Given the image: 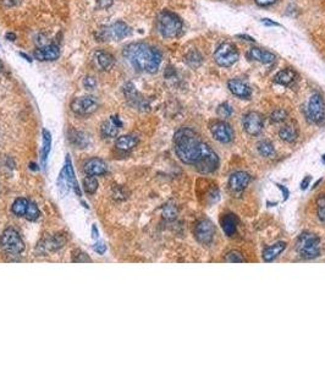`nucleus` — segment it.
Returning <instances> with one entry per match:
<instances>
[{
	"label": "nucleus",
	"instance_id": "obj_1",
	"mask_svg": "<svg viewBox=\"0 0 325 367\" xmlns=\"http://www.w3.org/2000/svg\"><path fill=\"white\" fill-rule=\"evenodd\" d=\"M174 146L180 161L190 166H197L214 152L191 128H181L175 133Z\"/></svg>",
	"mask_w": 325,
	"mask_h": 367
},
{
	"label": "nucleus",
	"instance_id": "obj_2",
	"mask_svg": "<svg viewBox=\"0 0 325 367\" xmlns=\"http://www.w3.org/2000/svg\"><path fill=\"white\" fill-rule=\"evenodd\" d=\"M124 57L138 71L156 73L162 63V53L146 43H131L124 48Z\"/></svg>",
	"mask_w": 325,
	"mask_h": 367
},
{
	"label": "nucleus",
	"instance_id": "obj_3",
	"mask_svg": "<svg viewBox=\"0 0 325 367\" xmlns=\"http://www.w3.org/2000/svg\"><path fill=\"white\" fill-rule=\"evenodd\" d=\"M158 29L164 38H176L182 31V20L174 12L165 10L159 15Z\"/></svg>",
	"mask_w": 325,
	"mask_h": 367
},
{
	"label": "nucleus",
	"instance_id": "obj_4",
	"mask_svg": "<svg viewBox=\"0 0 325 367\" xmlns=\"http://www.w3.org/2000/svg\"><path fill=\"white\" fill-rule=\"evenodd\" d=\"M297 251L304 258H316L321 255V240L317 235L304 233L297 240Z\"/></svg>",
	"mask_w": 325,
	"mask_h": 367
},
{
	"label": "nucleus",
	"instance_id": "obj_5",
	"mask_svg": "<svg viewBox=\"0 0 325 367\" xmlns=\"http://www.w3.org/2000/svg\"><path fill=\"white\" fill-rule=\"evenodd\" d=\"M0 246L5 254L20 255L25 250V242L16 230L7 228L0 236Z\"/></svg>",
	"mask_w": 325,
	"mask_h": 367
},
{
	"label": "nucleus",
	"instance_id": "obj_6",
	"mask_svg": "<svg viewBox=\"0 0 325 367\" xmlns=\"http://www.w3.org/2000/svg\"><path fill=\"white\" fill-rule=\"evenodd\" d=\"M238 50L231 42H224L217 48L214 53V62L222 67H230L238 60Z\"/></svg>",
	"mask_w": 325,
	"mask_h": 367
},
{
	"label": "nucleus",
	"instance_id": "obj_7",
	"mask_svg": "<svg viewBox=\"0 0 325 367\" xmlns=\"http://www.w3.org/2000/svg\"><path fill=\"white\" fill-rule=\"evenodd\" d=\"M71 110L81 116L91 115L98 109V100L93 96H83L71 102Z\"/></svg>",
	"mask_w": 325,
	"mask_h": 367
},
{
	"label": "nucleus",
	"instance_id": "obj_8",
	"mask_svg": "<svg viewBox=\"0 0 325 367\" xmlns=\"http://www.w3.org/2000/svg\"><path fill=\"white\" fill-rule=\"evenodd\" d=\"M307 118L311 123L322 124L325 119V104L321 95L316 93L311 97L307 108Z\"/></svg>",
	"mask_w": 325,
	"mask_h": 367
},
{
	"label": "nucleus",
	"instance_id": "obj_9",
	"mask_svg": "<svg viewBox=\"0 0 325 367\" xmlns=\"http://www.w3.org/2000/svg\"><path fill=\"white\" fill-rule=\"evenodd\" d=\"M243 130L250 136H258L263 131L264 116L258 111H250L243 116Z\"/></svg>",
	"mask_w": 325,
	"mask_h": 367
},
{
	"label": "nucleus",
	"instance_id": "obj_10",
	"mask_svg": "<svg viewBox=\"0 0 325 367\" xmlns=\"http://www.w3.org/2000/svg\"><path fill=\"white\" fill-rule=\"evenodd\" d=\"M195 236L202 245H210L215 236V227L210 220L202 219L195 224Z\"/></svg>",
	"mask_w": 325,
	"mask_h": 367
},
{
	"label": "nucleus",
	"instance_id": "obj_11",
	"mask_svg": "<svg viewBox=\"0 0 325 367\" xmlns=\"http://www.w3.org/2000/svg\"><path fill=\"white\" fill-rule=\"evenodd\" d=\"M209 129L213 137L222 143H230L235 137L233 129L228 125L227 121H213L209 125Z\"/></svg>",
	"mask_w": 325,
	"mask_h": 367
},
{
	"label": "nucleus",
	"instance_id": "obj_12",
	"mask_svg": "<svg viewBox=\"0 0 325 367\" xmlns=\"http://www.w3.org/2000/svg\"><path fill=\"white\" fill-rule=\"evenodd\" d=\"M66 244V236L64 234H55L53 236L45 237L38 244L37 250L40 254L45 255L48 252H54L64 247Z\"/></svg>",
	"mask_w": 325,
	"mask_h": 367
},
{
	"label": "nucleus",
	"instance_id": "obj_13",
	"mask_svg": "<svg viewBox=\"0 0 325 367\" xmlns=\"http://www.w3.org/2000/svg\"><path fill=\"white\" fill-rule=\"evenodd\" d=\"M131 30L125 22L118 21L115 24H113L111 26L106 27L105 30L101 31V37L103 39H115V40H121L123 38L128 37L130 34Z\"/></svg>",
	"mask_w": 325,
	"mask_h": 367
},
{
	"label": "nucleus",
	"instance_id": "obj_14",
	"mask_svg": "<svg viewBox=\"0 0 325 367\" xmlns=\"http://www.w3.org/2000/svg\"><path fill=\"white\" fill-rule=\"evenodd\" d=\"M252 178L246 171H236V173L231 174L230 179H228V187L231 191L233 192H241L248 186L251 183Z\"/></svg>",
	"mask_w": 325,
	"mask_h": 367
},
{
	"label": "nucleus",
	"instance_id": "obj_15",
	"mask_svg": "<svg viewBox=\"0 0 325 367\" xmlns=\"http://www.w3.org/2000/svg\"><path fill=\"white\" fill-rule=\"evenodd\" d=\"M60 54V49L57 44L54 43H50V44L44 45V47H40L38 49L34 50L33 55H34V59L40 60V62H53V60L58 59Z\"/></svg>",
	"mask_w": 325,
	"mask_h": 367
},
{
	"label": "nucleus",
	"instance_id": "obj_16",
	"mask_svg": "<svg viewBox=\"0 0 325 367\" xmlns=\"http://www.w3.org/2000/svg\"><path fill=\"white\" fill-rule=\"evenodd\" d=\"M228 87L233 96L241 98V100H250L252 96V90L250 88V86H247L243 81L238 80V78L228 80Z\"/></svg>",
	"mask_w": 325,
	"mask_h": 367
},
{
	"label": "nucleus",
	"instance_id": "obj_17",
	"mask_svg": "<svg viewBox=\"0 0 325 367\" xmlns=\"http://www.w3.org/2000/svg\"><path fill=\"white\" fill-rule=\"evenodd\" d=\"M121 126H123V123H121L120 118H119L118 115L111 116L109 120L104 121V123L101 124V126H100L101 136L106 138L116 137Z\"/></svg>",
	"mask_w": 325,
	"mask_h": 367
},
{
	"label": "nucleus",
	"instance_id": "obj_18",
	"mask_svg": "<svg viewBox=\"0 0 325 367\" xmlns=\"http://www.w3.org/2000/svg\"><path fill=\"white\" fill-rule=\"evenodd\" d=\"M246 57L250 60H255V62L261 63V64H273L276 60V55L274 53L268 52V50H264L261 48H251L248 50V53L246 54Z\"/></svg>",
	"mask_w": 325,
	"mask_h": 367
},
{
	"label": "nucleus",
	"instance_id": "obj_19",
	"mask_svg": "<svg viewBox=\"0 0 325 367\" xmlns=\"http://www.w3.org/2000/svg\"><path fill=\"white\" fill-rule=\"evenodd\" d=\"M85 171L91 176H100L106 174V171H108V166H106V163L103 159L95 157V158H91L86 162Z\"/></svg>",
	"mask_w": 325,
	"mask_h": 367
},
{
	"label": "nucleus",
	"instance_id": "obj_20",
	"mask_svg": "<svg viewBox=\"0 0 325 367\" xmlns=\"http://www.w3.org/2000/svg\"><path fill=\"white\" fill-rule=\"evenodd\" d=\"M95 57L99 67L101 70H104V71H109L115 65V58H114V55L110 54L109 52H105V50H97Z\"/></svg>",
	"mask_w": 325,
	"mask_h": 367
},
{
	"label": "nucleus",
	"instance_id": "obj_21",
	"mask_svg": "<svg viewBox=\"0 0 325 367\" xmlns=\"http://www.w3.org/2000/svg\"><path fill=\"white\" fill-rule=\"evenodd\" d=\"M220 225L228 236H233L237 232V218L232 213L224 214L220 219Z\"/></svg>",
	"mask_w": 325,
	"mask_h": 367
},
{
	"label": "nucleus",
	"instance_id": "obj_22",
	"mask_svg": "<svg viewBox=\"0 0 325 367\" xmlns=\"http://www.w3.org/2000/svg\"><path fill=\"white\" fill-rule=\"evenodd\" d=\"M297 78V73L294 70L291 69V67H288V69H284L281 71H279L274 77V82L278 83V85L281 86H291L292 83L296 81Z\"/></svg>",
	"mask_w": 325,
	"mask_h": 367
},
{
	"label": "nucleus",
	"instance_id": "obj_23",
	"mask_svg": "<svg viewBox=\"0 0 325 367\" xmlns=\"http://www.w3.org/2000/svg\"><path fill=\"white\" fill-rule=\"evenodd\" d=\"M286 249V242L284 241H279L275 242V244L270 245V246L266 247L265 250L263 251V260L265 262H271V261L275 260L284 250Z\"/></svg>",
	"mask_w": 325,
	"mask_h": 367
},
{
	"label": "nucleus",
	"instance_id": "obj_24",
	"mask_svg": "<svg viewBox=\"0 0 325 367\" xmlns=\"http://www.w3.org/2000/svg\"><path fill=\"white\" fill-rule=\"evenodd\" d=\"M137 143H138V138H137L136 136L124 135V136H120V137L116 140L115 147L119 149V151L130 152L137 146Z\"/></svg>",
	"mask_w": 325,
	"mask_h": 367
},
{
	"label": "nucleus",
	"instance_id": "obj_25",
	"mask_svg": "<svg viewBox=\"0 0 325 367\" xmlns=\"http://www.w3.org/2000/svg\"><path fill=\"white\" fill-rule=\"evenodd\" d=\"M279 136L283 141L288 143H292L297 140V136H298V130H297L296 125L294 124H288V125L283 126L279 131Z\"/></svg>",
	"mask_w": 325,
	"mask_h": 367
},
{
	"label": "nucleus",
	"instance_id": "obj_26",
	"mask_svg": "<svg viewBox=\"0 0 325 367\" xmlns=\"http://www.w3.org/2000/svg\"><path fill=\"white\" fill-rule=\"evenodd\" d=\"M64 173H65V176L66 179H67V181L70 183L71 186L75 189L76 194L78 195V196H81V190H80V186H78L77 181H76V178H75V171H73V168H72V164H71V159L70 157H66V164H65V168H64Z\"/></svg>",
	"mask_w": 325,
	"mask_h": 367
},
{
	"label": "nucleus",
	"instance_id": "obj_27",
	"mask_svg": "<svg viewBox=\"0 0 325 367\" xmlns=\"http://www.w3.org/2000/svg\"><path fill=\"white\" fill-rule=\"evenodd\" d=\"M29 200L24 199V197H20V199L15 200L14 203H12L11 206L12 213L17 217H25L27 206H29Z\"/></svg>",
	"mask_w": 325,
	"mask_h": 367
},
{
	"label": "nucleus",
	"instance_id": "obj_28",
	"mask_svg": "<svg viewBox=\"0 0 325 367\" xmlns=\"http://www.w3.org/2000/svg\"><path fill=\"white\" fill-rule=\"evenodd\" d=\"M50 146H52V135L48 130H43V148H42V166L45 167L47 163L48 154L50 152Z\"/></svg>",
	"mask_w": 325,
	"mask_h": 367
},
{
	"label": "nucleus",
	"instance_id": "obj_29",
	"mask_svg": "<svg viewBox=\"0 0 325 367\" xmlns=\"http://www.w3.org/2000/svg\"><path fill=\"white\" fill-rule=\"evenodd\" d=\"M70 141L73 143L75 146H78L80 148H85V147L88 146L90 143V138L86 133H80V131H75L70 135Z\"/></svg>",
	"mask_w": 325,
	"mask_h": 367
},
{
	"label": "nucleus",
	"instance_id": "obj_30",
	"mask_svg": "<svg viewBox=\"0 0 325 367\" xmlns=\"http://www.w3.org/2000/svg\"><path fill=\"white\" fill-rule=\"evenodd\" d=\"M185 60H186L187 65H190L191 67H198L202 64L203 58L198 50H191V52L185 57Z\"/></svg>",
	"mask_w": 325,
	"mask_h": 367
},
{
	"label": "nucleus",
	"instance_id": "obj_31",
	"mask_svg": "<svg viewBox=\"0 0 325 367\" xmlns=\"http://www.w3.org/2000/svg\"><path fill=\"white\" fill-rule=\"evenodd\" d=\"M39 217H40V211H39V208H38V206L34 203V202L30 201L29 206H27V209H26V213H25V218H26L27 220H30V222H34V220H37Z\"/></svg>",
	"mask_w": 325,
	"mask_h": 367
},
{
	"label": "nucleus",
	"instance_id": "obj_32",
	"mask_svg": "<svg viewBox=\"0 0 325 367\" xmlns=\"http://www.w3.org/2000/svg\"><path fill=\"white\" fill-rule=\"evenodd\" d=\"M258 152L263 157H271L275 154V148H274L273 143L269 141H260L258 143Z\"/></svg>",
	"mask_w": 325,
	"mask_h": 367
},
{
	"label": "nucleus",
	"instance_id": "obj_33",
	"mask_svg": "<svg viewBox=\"0 0 325 367\" xmlns=\"http://www.w3.org/2000/svg\"><path fill=\"white\" fill-rule=\"evenodd\" d=\"M83 189L87 194L93 195L98 190V180L96 179V176H87V178L83 180Z\"/></svg>",
	"mask_w": 325,
	"mask_h": 367
},
{
	"label": "nucleus",
	"instance_id": "obj_34",
	"mask_svg": "<svg viewBox=\"0 0 325 367\" xmlns=\"http://www.w3.org/2000/svg\"><path fill=\"white\" fill-rule=\"evenodd\" d=\"M225 262H230V263H243L246 262V258L243 257V255L241 252L236 251V250H232V251L228 252L224 257Z\"/></svg>",
	"mask_w": 325,
	"mask_h": 367
},
{
	"label": "nucleus",
	"instance_id": "obj_35",
	"mask_svg": "<svg viewBox=\"0 0 325 367\" xmlns=\"http://www.w3.org/2000/svg\"><path fill=\"white\" fill-rule=\"evenodd\" d=\"M162 217L166 220H174L177 217V207L175 204L169 203L162 208Z\"/></svg>",
	"mask_w": 325,
	"mask_h": 367
},
{
	"label": "nucleus",
	"instance_id": "obj_36",
	"mask_svg": "<svg viewBox=\"0 0 325 367\" xmlns=\"http://www.w3.org/2000/svg\"><path fill=\"white\" fill-rule=\"evenodd\" d=\"M124 93H125V97L128 98L129 100H133V102H138V93H137L136 87L133 86V83L129 82L125 85V88H124Z\"/></svg>",
	"mask_w": 325,
	"mask_h": 367
},
{
	"label": "nucleus",
	"instance_id": "obj_37",
	"mask_svg": "<svg viewBox=\"0 0 325 367\" xmlns=\"http://www.w3.org/2000/svg\"><path fill=\"white\" fill-rule=\"evenodd\" d=\"M288 119V111L285 109H276L271 113L270 121L273 124H280Z\"/></svg>",
	"mask_w": 325,
	"mask_h": 367
},
{
	"label": "nucleus",
	"instance_id": "obj_38",
	"mask_svg": "<svg viewBox=\"0 0 325 367\" xmlns=\"http://www.w3.org/2000/svg\"><path fill=\"white\" fill-rule=\"evenodd\" d=\"M217 114L219 118L228 119L232 115V108H231V105L228 104V103H222V104L218 107Z\"/></svg>",
	"mask_w": 325,
	"mask_h": 367
},
{
	"label": "nucleus",
	"instance_id": "obj_39",
	"mask_svg": "<svg viewBox=\"0 0 325 367\" xmlns=\"http://www.w3.org/2000/svg\"><path fill=\"white\" fill-rule=\"evenodd\" d=\"M318 208H317V213H318V218L321 219L322 223L325 224V194L321 195V197L317 201Z\"/></svg>",
	"mask_w": 325,
	"mask_h": 367
},
{
	"label": "nucleus",
	"instance_id": "obj_40",
	"mask_svg": "<svg viewBox=\"0 0 325 367\" xmlns=\"http://www.w3.org/2000/svg\"><path fill=\"white\" fill-rule=\"evenodd\" d=\"M72 262H77V263H82V262H92L91 257L88 255H86L85 252L80 251H73L72 252Z\"/></svg>",
	"mask_w": 325,
	"mask_h": 367
},
{
	"label": "nucleus",
	"instance_id": "obj_41",
	"mask_svg": "<svg viewBox=\"0 0 325 367\" xmlns=\"http://www.w3.org/2000/svg\"><path fill=\"white\" fill-rule=\"evenodd\" d=\"M83 86H85L86 90L92 91L97 87V81L93 76H86L85 80H83Z\"/></svg>",
	"mask_w": 325,
	"mask_h": 367
},
{
	"label": "nucleus",
	"instance_id": "obj_42",
	"mask_svg": "<svg viewBox=\"0 0 325 367\" xmlns=\"http://www.w3.org/2000/svg\"><path fill=\"white\" fill-rule=\"evenodd\" d=\"M114 0H97L98 9H108L113 5Z\"/></svg>",
	"mask_w": 325,
	"mask_h": 367
},
{
	"label": "nucleus",
	"instance_id": "obj_43",
	"mask_svg": "<svg viewBox=\"0 0 325 367\" xmlns=\"http://www.w3.org/2000/svg\"><path fill=\"white\" fill-rule=\"evenodd\" d=\"M93 249H95V251L97 252V254L104 255V254H105V251H106V245L104 244V242L99 241V242H97V244L95 245V246H93Z\"/></svg>",
	"mask_w": 325,
	"mask_h": 367
},
{
	"label": "nucleus",
	"instance_id": "obj_44",
	"mask_svg": "<svg viewBox=\"0 0 325 367\" xmlns=\"http://www.w3.org/2000/svg\"><path fill=\"white\" fill-rule=\"evenodd\" d=\"M255 1H256V4L258 5V6L265 7V6H270V5L275 4L278 0H255Z\"/></svg>",
	"mask_w": 325,
	"mask_h": 367
},
{
	"label": "nucleus",
	"instance_id": "obj_45",
	"mask_svg": "<svg viewBox=\"0 0 325 367\" xmlns=\"http://www.w3.org/2000/svg\"><path fill=\"white\" fill-rule=\"evenodd\" d=\"M276 186H278V187H279V189H280V190H281V191H283V195H284V200H285V201H286V200H288V199H289V195H290V194H289V190H288V189H285V187H284V186H283V185H280V184H278V185H276Z\"/></svg>",
	"mask_w": 325,
	"mask_h": 367
},
{
	"label": "nucleus",
	"instance_id": "obj_46",
	"mask_svg": "<svg viewBox=\"0 0 325 367\" xmlns=\"http://www.w3.org/2000/svg\"><path fill=\"white\" fill-rule=\"evenodd\" d=\"M261 22H263L264 25H266V26H280L278 22H274V21H271V20H269V19H263V20H261Z\"/></svg>",
	"mask_w": 325,
	"mask_h": 367
},
{
	"label": "nucleus",
	"instance_id": "obj_47",
	"mask_svg": "<svg viewBox=\"0 0 325 367\" xmlns=\"http://www.w3.org/2000/svg\"><path fill=\"white\" fill-rule=\"evenodd\" d=\"M309 181H311V176H307V179H304V180L302 181V184H301V189H302V190H306L307 187H308Z\"/></svg>",
	"mask_w": 325,
	"mask_h": 367
},
{
	"label": "nucleus",
	"instance_id": "obj_48",
	"mask_svg": "<svg viewBox=\"0 0 325 367\" xmlns=\"http://www.w3.org/2000/svg\"><path fill=\"white\" fill-rule=\"evenodd\" d=\"M1 2L5 6H11V5L17 4V1H15V0H1Z\"/></svg>",
	"mask_w": 325,
	"mask_h": 367
},
{
	"label": "nucleus",
	"instance_id": "obj_49",
	"mask_svg": "<svg viewBox=\"0 0 325 367\" xmlns=\"http://www.w3.org/2000/svg\"><path fill=\"white\" fill-rule=\"evenodd\" d=\"M92 237H93V239H97V237H98V229H97V227H96V225H93V227H92Z\"/></svg>",
	"mask_w": 325,
	"mask_h": 367
},
{
	"label": "nucleus",
	"instance_id": "obj_50",
	"mask_svg": "<svg viewBox=\"0 0 325 367\" xmlns=\"http://www.w3.org/2000/svg\"><path fill=\"white\" fill-rule=\"evenodd\" d=\"M238 37L243 38V39H245V40H250V42H255V39H253V38L250 37V36H245V34H240V36H238Z\"/></svg>",
	"mask_w": 325,
	"mask_h": 367
},
{
	"label": "nucleus",
	"instance_id": "obj_51",
	"mask_svg": "<svg viewBox=\"0 0 325 367\" xmlns=\"http://www.w3.org/2000/svg\"><path fill=\"white\" fill-rule=\"evenodd\" d=\"M6 38H7V39H10V40H12V42H14V40L16 39V36H15L14 33H7Z\"/></svg>",
	"mask_w": 325,
	"mask_h": 367
},
{
	"label": "nucleus",
	"instance_id": "obj_52",
	"mask_svg": "<svg viewBox=\"0 0 325 367\" xmlns=\"http://www.w3.org/2000/svg\"><path fill=\"white\" fill-rule=\"evenodd\" d=\"M31 169H32V170H37V168H35V164L34 163L31 164Z\"/></svg>",
	"mask_w": 325,
	"mask_h": 367
},
{
	"label": "nucleus",
	"instance_id": "obj_53",
	"mask_svg": "<svg viewBox=\"0 0 325 367\" xmlns=\"http://www.w3.org/2000/svg\"><path fill=\"white\" fill-rule=\"evenodd\" d=\"M1 69H2V64H1V62H0V71H1Z\"/></svg>",
	"mask_w": 325,
	"mask_h": 367
},
{
	"label": "nucleus",
	"instance_id": "obj_54",
	"mask_svg": "<svg viewBox=\"0 0 325 367\" xmlns=\"http://www.w3.org/2000/svg\"><path fill=\"white\" fill-rule=\"evenodd\" d=\"M323 162L325 163V156H323Z\"/></svg>",
	"mask_w": 325,
	"mask_h": 367
}]
</instances>
